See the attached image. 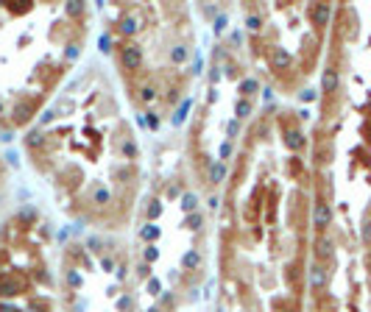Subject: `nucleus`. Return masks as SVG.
<instances>
[{"instance_id":"f257e3e1","label":"nucleus","mask_w":371,"mask_h":312,"mask_svg":"<svg viewBox=\"0 0 371 312\" xmlns=\"http://www.w3.org/2000/svg\"><path fill=\"white\" fill-rule=\"evenodd\" d=\"M313 187L302 117L293 109L259 106L221 187L215 262L224 312H304Z\"/></svg>"},{"instance_id":"f03ea898","label":"nucleus","mask_w":371,"mask_h":312,"mask_svg":"<svg viewBox=\"0 0 371 312\" xmlns=\"http://www.w3.org/2000/svg\"><path fill=\"white\" fill-rule=\"evenodd\" d=\"M31 167L76 223L117 234L137 217L145 165L137 131L98 64L76 76L23 137Z\"/></svg>"},{"instance_id":"7ed1b4c3","label":"nucleus","mask_w":371,"mask_h":312,"mask_svg":"<svg viewBox=\"0 0 371 312\" xmlns=\"http://www.w3.org/2000/svg\"><path fill=\"white\" fill-rule=\"evenodd\" d=\"M212 201L193 179L184 154L162 156L143 192L131 248L143 312H179L207 273Z\"/></svg>"},{"instance_id":"20e7f679","label":"nucleus","mask_w":371,"mask_h":312,"mask_svg":"<svg viewBox=\"0 0 371 312\" xmlns=\"http://www.w3.org/2000/svg\"><path fill=\"white\" fill-rule=\"evenodd\" d=\"M106 51L131 109L159 129L190 95L199 31L184 3H114L106 11Z\"/></svg>"},{"instance_id":"39448f33","label":"nucleus","mask_w":371,"mask_h":312,"mask_svg":"<svg viewBox=\"0 0 371 312\" xmlns=\"http://www.w3.org/2000/svg\"><path fill=\"white\" fill-rule=\"evenodd\" d=\"M84 3H0V134L28 131L89 39Z\"/></svg>"},{"instance_id":"423d86ee","label":"nucleus","mask_w":371,"mask_h":312,"mask_svg":"<svg viewBox=\"0 0 371 312\" xmlns=\"http://www.w3.org/2000/svg\"><path fill=\"white\" fill-rule=\"evenodd\" d=\"M259 81L234 39H218L181 154L209 198L224 187L243 129L259 112Z\"/></svg>"},{"instance_id":"0eeeda50","label":"nucleus","mask_w":371,"mask_h":312,"mask_svg":"<svg viewBox=\"0 0 371 312\" xmlns=\"http://www.w3.org/2000/svg\"><path fill=\"white\" fill-rule=\"evenodd\" d=\"M335 9L327 3H249L243 6V53L259 81L293 95L318 67Z\"/></svg>"},{"instance_id":"6e6552de","label":"nucleus","mask_w":371,"mask_h":312,"mask_svg":"<svg viewBox=\"0 0 371 312\" xmlns=\"http://www.w3.org/2000/svg\"><path fill=\"white\" fill-rule=\"evenodd\" d=\"M0 312H61L51 229L36 209H17L0 223Z\"/></svg>"},{"instance_id":"1a4fd4ad","label":"nucleus","mask_w":371,"mask_h":312,"mask_svg":"<svg viewBox=\"0 0 371 312\" xmlns=\"http://www.w3.org/2000/svg\"><path fill=\"white\" fill-rule=\"evenodd\" d=\"M61 312H143L131 248L112 237H84L59 257Z\"/></svg>"},{"instance_id":"9d476101","label":"nucleus","mask_w":371,"mask_h":312,"mask_svg":"<svg viewBox=\"0 0 371 312\" xmlns=\"http://www.w3.org/2000/svg\"><path fill=\"white\" fill-rule=\"evenodd\" d=\"M304 312H371V254L341 248L329 229H315Z\"/></svg>"},{"instance_id":"9b49d317","label":"nucleus","mask_w":371,"mask_h":312,"mask_svg":"<svg viewBox=\"0 0 371 312\" xmlns=\"http://www.w3.org/2000/svg\"><path fill=\"white\" fill-rule=\"evenodd\" d=\"M6 192H9V167H6V162H3V154H0V209H3Z\"/></svg>"}]
</instances>
